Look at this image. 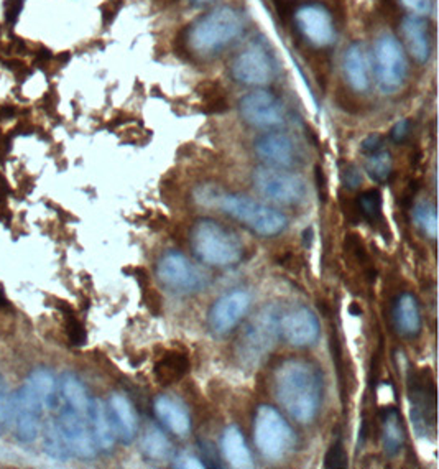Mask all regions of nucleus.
<instances>
[{
    "instance_id": "obj_43",
    "label": "nucleus",
    "mask_w": 439,
    "mask_h": 469,
    "mask_svg": "<svg viewBox=\"0 0 439 469\" xmlns=\"http://www.w3.org/2000/svg\"><path fill=\"white\" fill-rule=\"evenodd\" d=\"M213 0H191V4L193 5H197V7H203V5H207V4H211Z\"/></svg>"
},
{
    "instance_id": "obj_3",
    "label": "nucleus",
    "mask_w": 439,
    "mask_h": 469,
    "mask_svg": "<svg viewBox=\"0 0 439 469\" xmlns=\"http://www.w3.org/2000/svg\"><path fill=\"white\" fill-rule=\"evenodd\" d=\"M245 29L241 10L223 5L207 12L187 29V43L197 55H215L234 43Z\"/></svg>"
},
{
    "instance_id": "obj_28",
    "label": "nucleus",
    "mask_w": 439,
    "mask_h": 469,
    "mask_svg": "<svg viewBox=\"0 0 439 469\" xmlns=\"http://www.w3.org/2000/svg\"><path fill=\"white\" fill-rule=\"evenodd\" d=\"M61 395L65 399L66 407L86 413L89 410V395L83 382L73 374H66L61 381Z\"/></svg>"
},
{
    "instance_id": "obj_14",
    "label": "nucleus",
    "mask_w": 439,
    "mask_h": 469,
    "mask_svg": "<svg viewBox=\"0 0 439 469\" xmlns=\"http://www.w3.org/2000/svg\"><path fill=\"white\" fill-rule=\"evenodd\" d=\"M57 423L65 437L71 455L81 456L85 460L93 458L97 446L94 443L93 433L86 413L78 412L65 405Z\"/></svg>"
},
{
    "instance_id": "obj_41",
    "label": "nucleus",
    "mask_w": 439,
    "mask_h": 469,
    "mask_svg": "<svg viewBox=\"0 0 439 469\" xmlns=\"http://www.w3.org/2000/svg\"><path fill=\"white\" fill-rule=\"evenodd\" d=\"M206 464L203 461L197 460L195 456H189V455H179L177 460H175V468H191V469H201L205 468Z\"/></svg>"
},
{
    "instance_id": "obj_19",
    "label": "nucleus",
    "mask_w": 439,
    "mask_h": 469,
    "mask_svg": "<svg viewBox=\"0 0 439 469\" xmlns=\"http://www.w3.org/2000/svg\"><path fill=\"white\" fill-rule=\"evenodd\" d=\"M402 35L410 57L418 65H426L433 51L428 20L415 14L405 15L402 20Z\"/></svg>"
},
{
    "instance_id": "obj_32",
    "label": "nucleus",
    "mask_w": 439,
    "mask_h": 469,
    "mask_svg": "<svg viewBox=\"0 0 439 469\" xmlns=\"http://www.w3.org/2000/svg\"><path fill=\"white\" fill-rule=\"evenodd\" d=\"M382 193L379 189H365L357 198V211L367 223L374 225L382 221Z\"/></svg>"
},
{
    "instance_id": "obj_29",
    "label": "nucleus",
    "mask_w": 439,
    "mask_h": 469,
    "mask_svg": "<svg viewBox=\"0 0 439 469\" xmlns=\"http://www.w3.org/2000/svg\"><path fill=\"white\" fill-rule=\"evenodd\" d=\"M142 451L143 455L151 461L169 460V453H171V445H169L167 435L161 432L157 427H151L147 430V435L143 437L142 441Z\"/></svg>"
},
{
    "instance_id": "obj_17",
    "label": "nucleus",
    "mask_w": 439,
    "mask_h": 469,
    "mask_svg": "<svg viewBox=\"0 0 439 469\" xmlns=\"http://www.w3.org/2000/svg\"><path fill=\"white\" fill-rule=\"evenodd\" d=\"M343 69L347 85L355 93H365L372 85V58L364 41H354L346 48Z\"/></svg>"
},
{
    "instance_id": "obj_10",
    "label": "nucleus",
    "mask_w": 439,
    "mask_h": 469,
    "mask_svg": "<svg viewBox=\"0 0 439 469\" xmlns=\"http://www.w3.org/2000/svg\"><path fill=\"white\" fill-rule=\"evenodd\" d=\"M157 277L167 289L178 293H193L205 287V275L177 251H169L160 257Z\"/></svg>"
},
{
    "instance_id": "obj_9",
    "label": "nucleus",
    "mask_w": 439,
    "mask_h": 469,
    "mask_svg": "<svg viewBox=\"0 0 439 469\" xmlns=\"http://www.w3.org/2000/svg\"><path fill=\"white\" fill-rule=\"evenodd\" d=\"M231 75L239 85L263 87L275 78V61L262 43H252L234 58Z\"/></svg>"
},
{
    "instance_id": "obj_15",
    "label": "nucleus",
    "mask_w": 439,
    "mask_h": 469,
    "mask_svg": "<svg viewBox=\"0 0 439 469\" xmlns=\"http://www.w3.org/2000/svg\"><path fill=\"white\" fill-rule=\"evenodd\" d=\"M251 308V297L243 290H233L225 293L219 300L215 301V305L209 310V328L215 333L223 336L234 329L239 321L247 315Z\"/></svg>"
},
{
    "instance_id": "obj_18",
    "label": "nucleus",
    "mask_w": 439,
    "mask_h": 469,
    "mask_svg": "<svg viewBox=\"0 0 439 469\" xmlns=\"http://www.w3.org/2000/svg\"><path fill=\"white\" fill-rule=\"evenodd\" d=\"M255 153L267 167L273 169H288L297 160L295 143L283 132L271 131L261 135L255 141Z\"/></svg>"
},
{
    "instance_id": "obj_5",
    "label": "nucleus",
    "mask_w": 439,
    "mask_h": 469,
    "mask_svg": "<svg viewBox=\"0 0 439 469\" xmlns=\"http://www.w3.org/2000/svg\"><path fill=\"white\" fill-rule=\"evenodd\" d=\"M281 310L279 305L265 307L253 317L237 339L235 353L243 366L253 369L263 363L280 338Z\"/></svg>"
},
{
    "instance_id": "obj_33",
    "label": "nucleus",
    "mask_w": 439,
    "mask_h": 469,
    "mask_svg": "<svg viewBox=\"0 0 439 469\" xmlns=\"http://www.w3.org/2000/svg\"><path fill=\"white\" fill-rule=\"evenodd\" d=\"M411 215L415 225H418L425 234L430 239L438 237V213H436V207L431 201L428 199L418 201L413 207Z\"/></svg>"
},
{
    "instance_id": "obj_31",
    "label": "nucleus",
    "mask_w": 439,
    "mask_h": 469,
    "mask_svg": "<svg viewBox=\"0 0 439 469\" xmlns=\"http://www.w3.org/2000/svg\"><path fill=\"white\" fill-rule=\"evenodd\" d=\"M43 448L47 451L48 456L53 460L66 461L71 456L69 446L66 443L63 433L59 430L57 422L48 423L45 427V435H43Z\"/></svg>"
},
{
    "instance_id": "obj_4",
    "label": "nucleus",
    "mask_w": 439,
    "mask_h": 469,
    "mask_svg": "<svg viewBox=\"0 0 439 469\" xmlns=\"http://www.w3.org/2000/svg\"><path fill=\"white\" fill-rule=\"evenodd\" d=\"M191 249L201 262L233 267L242 261L243 244L233 229L215 219H199L191 229Z\"/></svg>"
},
{
    "instance_id": "obj_6",
    "label": "nucleus",
    "mask_w": 439,
    "mask_h": 469,
    "mask_svg": "<svg viewBox=\"0 0 439 469\" xmlns=\"http://www.w3.org/2000/svg\"><path fill=\"white\" fill-rule=\"evenodd\" d=\"M372 75L380 93L397 94L407 81L408 63L402 41L393 33H383L377 38L372 57Z\"/></svg>"
},
{
    "instance_id": "obj_42",
    "label": "nucleus",
    "mask_w": 439,
    "mask_h": 469,
    "mask_svg": "<svg viewBox=\"0 0 439 469\" xmlns=\"http://www.w3.org/2000/svg\"><path fill=\"white\" fill-rule=\"evenodd\" d=\"M316 181H318L319 188V195L323 197V199H326L327 197V185L326 179H325V173H323V170L316 169Z\"/></svg>"
},
{
    "instance_id": "obj_2",
    "label": "nucleus",
    "mask_w": 439,
    "mask_h": 469,
    "mask_svg": "<svg viewBox=\"0 0 439 469\" xmlns=\"http://www.w3.org/2000/svg\"><path fill=\"white\" fill-rule=\"evenodd\" d=\"M195 201L201 207L221 209L263 237L280 234L288 225V219L279 209L262 205L252 198L227 193L215 185L197 187L195 189Z\"/></svg>"
},
{
    "instance_id": "obj_11",
    "label": "nucleus",
    "mask_w": 439,
    "mask_h": 469,
    "mask_svg": "<svg viewBox=\"0 0 439 469\" xmlns=\"http://www.w3.org/2000/svg\"><path fill=\"white\" fill-rule=\"evenodd\" d=\"M243 121L257 129H275L285 123V107L280 99L267 89H255L239 101Z\"/></svg>"
},
{
    "instance_id": "obj_37",
    "label": "nucleus",
    "mask_w": 439,
    "mask_h": 469,
    "mask_svg": "<svg viewBox=\"0 0 439 469\" xmlns=\"http://www.w3.org/2000/svg\"><path fill=\"white\" fill-rule=\"evenodd\" d=\"M341 179H343L344 187L349 188V189H355V188L361 187V183H362L361 170L357 169L354 163H344L343 165Z\"/></svg>"
},
{
    "instance_id": "obj_35",
    "label": "nucleus",
    "mask_w": 439,
    "mask_h": 469,
    "mask_svg": "<svg viewBox=\"0 0 439 469\" xmlns=\"http://www.w3.org/2000/svg\"><path fill=\"white\" fill-rule=\"evenodd\" d=\"M14 422V395L0 392V433Z\"/></svg>"
},
{
    "instance_id": "obj_13",
    "label": "nucleus",
    "mask_w": 439,
    "mask_h": 469,
    "mask_svg": "<svg viewBox=\"0 0 439 469\" xmlns=\"http://www.w3.org/2000/svg\"><path fill=\"white\" fill-rule=\"evenodd\" d=\"M411 423L418 435H433L436 430V392L426 374L411 377Z\"/></svg>"
},
{
    "instance_id": "obj_23",
    "label": "nucleus",
    "mask_w": 439,
    "mask_h": 469,
    "mask_svg": "<svg viewBox=\"0 0 439 469\" xmlns=\"http://www.w3.org/2000/svg\"><path fill=\"white\" fill-rule=\"evenodd\" d=\"M221 448H223L225 461L233 468H253L252 453L249 450L245 438H243V433L239 430V427L231 425L225 428Z\"/></svg>"
},
{
    "instance_id": "obj_44",
    "label": "nucleus",
    "mask_w": 439,
    "mask_h": 469,
    "mask_svg": "<svg viewBox=\"0 0 439 469\" xmlns=\"http://www.w3.org/2000/svg\"><path fill=\"white\" fill-rule=\"evenodd\" d=\"M7 305V300H5V297H4V293L0 291V307H5Z\"/></svg>"
},
{
    "instance_id": "obj_1",
    "label": "nucleus",
    "mask_w": 439,
    "mask_h": 469,
    "mask_svg": "<svg viewBox=\"0 0 439 469\" xmlns=\"http://www.w3.org/2000/svg\"><path fill=\"white\" fill-rule=\"evenodd\" d=\"M275 394L281 407L299 423H311L323 402V374L305 359H288L275 372Z\"/></svg>"
},
{
    "instance_id": "obj_24",
    "label": "nucleus",
    "mask_w": 439,
    "mask_h": 469,
    "mask_svg": "<svg viewBox=\"0 0 439 469\" xmlns=\"http://www.w3.org/2000/svg\"><path fill=\"white\" fill-rule=\"evenodd\" d=\"M395 326L405 336H416L421 331V313L418 300L411 293H402L393 310Z\"/></svg>"
},
{
    "instance_id": "obj_7",
    "label": "nucleus",
    "mask_w": 439,
    "mask_h": 469,
    "mask_svg": "<svg viewBox=\"0 0 439 469\" xmlns=\"http://www.w3.org/2000/svg\"><path fill=\"white\" fill-rule=\"evenodd\" d=\"M253 441L263 458L280 461L293 448L295 435L277 409L261 405L253 420Z\"/></svg>"
},
{
    "instance_id": "obj_20",
    "label": "nucleus",
    "mask_w": 439,
    "mask_h": 469,
    "mask_svg": "<svg viewBox=\"0 0 439 469\" xmlns=\"http://www.w3.org/2000/svg\"><path fill=\"white\" fill-rule=\"evenodd\" d=\"M109 418L113 423L115 438H119L122 443H131L137 435V415L133 410L131 400L122 394H113L109 399Z\"/></svg>"
},
{
    "instance_id": "obj_36",
    "label": "nucleus",
    "mask_w": 439,
    "mask_h": 469,
    "mask_svg": "<svg viewBox=\"0 0 439 469\" xmlns=\"http://www.w3.org/2000/svg\"><path fill=\"white\" fill-rule=\"evenodd\" d=\"M66 331H68V338L71 341V345L81 346L86 343V331L83 325L75 318V315H68L66 321Z\"/></svg>"
},
{
    "instance_id": "obj_38",
    "label": "nucleus",
    "mask_w": 439,
    "mask_h": 469,
    "mask_svg": "<svg viewBox=\"0 0 439 469\" xmlns=\"http://www.w3.org/2000/svg\"><path fill=\"white\" fill-rule=\"evenodd\" d=\"M407 9L410 10V14L426 17L433 12L434 0H400Z\"/></svg>"
},
{
    "instance_id": "obj_16",
    "label": "nucleus",
    "mask_w": 439,
    "mask_h": 469,
    "mask_svg": "<svg viewBox=\"0 0 439 469\" xmlns=\"http://www.w3.org/2000/svg\"><path fill=\"white\" fill-rule=\"evenodd\" d=\"M280 336L295 347L315 345L319 336L318 317L308 307H298L281 313Z\"/></svg>"
},
{
    "instance_id": "obj_30",
    "label": "nucleus",
    "mask_w": 439,
    "mask_h": 469,
    "mask_svg": "<svg viewBox=\"0 0 439 469\" xmlns=\"http://www.w3.org/2000/svg\"><path fill=\"white\" fill-rule=\"evenodd\" d=\"M365 171H367L370 179H374L375 183L389 181L393 171V160L390 152L380 149V151L367 153Z\"/></svg>"
},
{
    "instance_id": "obj_34",
    "label": "nucleus",
    "mask_w": 439,
    "mask_h": 469,
    "mask_svg": "<svg viewBox=\"0 0 439 469\" xmlns=\"http://www.w3.org/2000/svg\"><path fill=\"white\" fill-rule=\"evenodd\" d=\"M325 468H349V458H347L346 448H344L343 441L336 440L333 445H331V448L327 450L326 458H325Z\"/></svg>"
},
{
    "instance_id": "obj_27",
    "label": "nucleus",
    "mask_w": 439,
    "mask_h": 469,
    "mask_svg": "<svg viewBox=\"0 0 439 469\" xmlns=\"http://www.w3.org/2000/svg\"><path fill=\"white\" fill-rule=\"evenodd\" d=\"M25 384L32 387V391L41 399L45 409L55 407L58 399V384L55 375L50 369L38 367L33 372H30Z\"/></svg>"
},
{
    "instance_id": "obj_22",
    "label": "nucleus",
    "mask_w": 439,
    "mask_h": 469,
    "mask_svg": "<svg viewBox=\"0 0 439 469\" xmlns=\"http://www.w3.org/2000/svg\"><path fill=\"white\" fill-rule=\"evenodd\" d=\"M87 420H89L96 446L103 451L113 450L115 433H114L111 418H109L107 407L104 405L101 399H91L89 410H87Z\"/></svg>"
},
{
    "instance_id": "obj_40",
    "label": "nucleus",
    "mask_w": 439,
    "mask_h": 469,
    "mask_svg": "<svg viewBox=\"0 0 439 469\" xmlns=\"http://www.w3.org/2000/svg\"><path fill=\"white\" fill-rule=\"evenodd\" d=\"M382 145V135H380V133H372V135L365 137L364 141H362V145H361V149H362L365 153H372V152L380 151Z\"/></svg>"
},
{
    "instance_id": "obj_25",
    "label": "nucleus",
    "mask_w": 439,
    "mask_h": 469,
    "mask_svg": "<svg viewBox=\"0 0 439 469\" xmlns=\"http://www.w3.org/2000/svg\"><path fill=\"white\" fill-rule=\"evenodd\" d=\"M382 441L385 455L390 456V458H395L402 450L403 441H405L402 417H400V412L393 407H389V409L383 410Z\"/></svg>"
},
{
    "instance_id": "obj_39",
    "label": "nucleus",
    "mask_w": 439,
    "mask_h": 469,
    "mask_svg": "<svg viewBox=\"0 0 439 469\" xmlns=\"http://www.w3.org/2000/svg\"><path fill=\"white\" fill-rule=\"evenodd\" d=\"M410 132V119H402V121H398V123L393 125V129L392 132H390V135H392L393 142H397V143H402V142H405L407 141V139H408Z\"/></svg>"
},
{
    "instance_id": "obj_8",
    "label": "nucleus",
    "mask_w": 439,
    "mask_h": 469,
    "mask_svg": "<svg viewBox=\"0 0 439 469\" xmlns=\"http://www.w3.org/2000/svg\"><path fill=\"white\" fill-rule=\"evenodd\" d=\"M252 181L263 198L277 205H299L306 197L305 181L285 169L259 167L253 170Z\"/></svg>"
},
{
    "instance_id": "obj_12",
    "label": "nucleus",
    "mask_w": 439,
    "mask_h": 469,
    "mask_svg": "<svg viewBox=\"0 0 439 469\" xmlns=\"http://www.w3.org/2000/svg\"><path fill=\"white\" fill-rule=\"evenodd\" d=\"M295 22L299 33L313 47L326 48L333 45L336 29L331 12L321 4H305L295 12Z\"/></svg>"
},
{
    "instance_id": "obj_21",
    "label": "nucleus",
    "mask_w": 439,
    "mask_h": 469,
    "mask_svg": "<svg viewBox=\"0 0 439 469\" xmlns=\"http://www.w3.org/2000/svg\"><path fill=\"white\" fill-rule=\"evenodd\" d=\"M153 412L160 422L163 423L169 432L178 437H187L191 432V417L183 405L169 399L167 395H159L153 402Z\"/></svg>"
},
{
    "instance_id": "obj_26",
    "label": "nucleus",
    "mask_w": 439,
    "mask_h": 469,
    "mask_svg": "<svg viewBox=\"0 0 439 469\" xmlns=\"http://www.w3.org/2000/svg\"><path fill=\"white\" fill-rule=\"evenodd\" d=\"M187 371V357L178 351H169L155 364V377L160 384L163 385L175 384Z\"/></svg>"
}]
</instances>
